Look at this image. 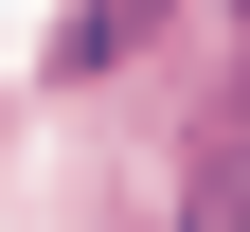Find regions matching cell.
Segmentation results:
<instances>
[{
	"instance_id": "cell-1",
	"label": "cell",
	"mask_w": 250,
	"mask_h": 232,
	"mask_svg": "<svg viewBox=\"0 0 250 232\" xmlns=\"http://www.w3.org/2000/svg\"><path fill=\"white\" fill-rule=\"evenodd\" d=\"M179 232H250V125H232V143H197V179H179Z\"/></svg>"
}]
</instances>
